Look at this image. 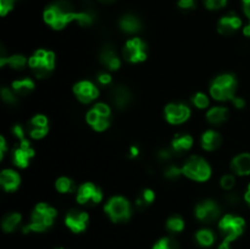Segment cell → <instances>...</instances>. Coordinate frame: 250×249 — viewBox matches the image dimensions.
<instances>
[{
	"label": "cell",
	"mask_w": 250,
	"mask_h": 249,
	"mask_svg": "<svg viewBox=\"0 0 250 249\" xmlns=\"http://www.w3.org/2000/svg\"><path fill=\"white\" fill-rule=\"evenodd\" d=\"M244 227H246V221L243 217L237 216V215H225L219 222V229L224 237V241L229 242V243L243 233Z\"/></svg>",
	"instance_id": "8"
},
{
	"label": "cell",
	"mask_w": 250,
	"mask_h": 249,
	"mask_svg": "<svg viewBox=\"0 0 250 249\" xmlns=\"http://www.w3.org/2000/svg\"><path fill=\"white\" fill-rule=\"evenodd\" d=\"M55 188L58 192L66 194V193H72L76 189V185L71 178L59 177L55 182Z\"/></svg>",
	"instance_id": "32"
},
{
	"label": "cell",
	"mask_w": 250,
	"mask_h": 249,
	"mask_svg": "<svg viewBox=\"0 0 250 249\" xmlns=\"http://www.w3.org/2000/svg\"><path fill=\"white\" fill-rule=\"evenodd\" d=\"M7 150V145H6V141H5L4 137H0V159L4 158L5 153Z\"/></svg>",
	"instance_id": "46"
},
{
	"label": "cell",
	"mask_w": 250,
	"mask_h": 249,
	"mask_svg": "<svg viewBox=\"0 0 250 249\" xmlns=\"http://www.w3.org/2000/svg\"><path fill=\"white\" fill-rule=\"evenodd\" d=\"M153 249H180V246L176 239L171 238V237H164L154 244Z\"/></svg>",
	"instance_id": "33"
},
{
	"label": "cell",
	"mask_w": 250,
	"mask_h": 249,
	"mask_svg": "<svg viewBox=\"0 0 250 249\" xmlns=\"http://www.w3.org/2000/svg\"><path fill=\"white\" fill-rule=\"evenodd\" d=\"M73 93H75L78 102H81L82 104H90V103L94 102L98 98L99 89L90 81H81V82L75 84Z\"/></svg>",
	"instance_id": "13"
},
{
	"label": "cell",
	"mask_w": 250,
	"mask_h": 249,
	"mask_svg": "<svg viewBox=\"0 0 250 249\" xmlns=\"http://www.w3.org/2000/svg\"><path fill=\"white\" fill-rule=\"evenodd\" d=\"M85 120L94 131H105L110 126V121H111V109L109 105L104 103H98L87 112Z\"/></svg>",
	"instance_id": "7"
},
{
	"label": "cell",
	"mask_w": 250,
	"mask_h": 249,
	"mask_svg": "<svg viewBox=\"0 0 250 249\" xmlns=\"http://www.w3.org/2000/svg\"><path fill=\"white\" fill-rule=\"evenodd\" d=\"M225 199H226L227 204H231V205H236L237 203H239L238 195H237V193H233V192H229V194L226 195Z\"/></svg>",
	"instance_id": "44"
},
{
	"label": "cell",
	"mask_w": 250,
	"mask_h": 249,
	"mask_svg": "<svg viewBox=\"0 0 250 249\" xmlns=\"http://www.w3.org/2000/svg\"><path fill=\"white\" fill-rule=\"evenodd\" d=\"M182 172L186 177L190 178L193 181L198 182H205L211 176V167L200 156L193 155L186 160L185 165L182 166Z\"/></svg>",
	"instance_id": "5"
},
{
	"label": "cell",
	"mask_w": 250,
	"mask_h": 249,
	"mask_svg": "<svg viewBox=\"0 0 250 249\" xmlns=\"http://www.w3.org/2000/svg\"><path fill=\"white\" fill-rule=\"evenodd\" d=\"M215 239H216L215 233L209 228H202L195 233V241L200 247H204V248L211 247L215 243Z\"/></svg>",
	"instance_id": "30"
},
{
	"label": "cell",
	"mask_w": 250,
	"mask_h": 249,
	"mask_svg": "<svg viewBox=\"0 0 250 249\" xmlns=\"http://www.w3.org/2000/svg\"><path fill=\"white\" fill-rule=\"evenodd\" d=\"M120 28H121L125 33H138L142 29V22L139 21L138 17H136L134 15H124V16L120 19Z\"/></svg>",
	"instance_id": "24"
},
{
	"label": "cell",
	"mask_w": 250,
	"mask_h": 249,
	"mask_svg": "<svg viewBox=\"0 0 250 249\" xmlns=\"http://www.w3.org/2000/svg\"><path fill=\"white\" fill-rule=\"evenodd\" d=\"M22 216L19 212H10V214L5 215L4 219L1 221V228L4 232H14L17 229V227L21 224Z\"/></svg>",
	"instance_id": "28"
},
{
	"label": "cell",
	"mask_w": 250,
	"mask_h": 249,
	"mask_svg": "<svg viewBox=\"0 0 250 249\" xmlns=\"http://www.w3.org/2000/svg\"><path fill=\"white\" fill-rule=\"evenodd\" d=\"M242 27V20L241 17L237 16L236 14L231 12V14L226 15L222 17L217 23V31L222 36H232L236 33L239 28Z\"/></svg>",
	"instance_id": "17"
},
{
	"label": "cell",
	"mask_w": 250,
	"mask_h": 249,
	"mask_svg": "<svg viewBox=\"0 0 250 249\" xmlns=\"http://www.w3.org/2000/svg\"><path fill=\"white\" fill-rule=\"evenodd\" d=\"M222 143V137L219 132L214 131V129H209V131L204 132L202 136V146L207 151H214L220 148Z\"/></svg>",
	"instance_id": "23"
},
{
	"label": "cell",
	"mask_w": 250,
	"mask_h": 249,
	"mask_svg": "<svg viewBox=\"0 0 250 249\" xmlns=\"http://www.w3.org/2000/svg\"><path fill=\"white\" fill-rule=\"evenodd\" d=\"M44 21L54 29H62L70 22L77 21L81 26H89L94 21V15L90 11L77 12L72 4L66 0H58L44 10Z\"/></svg>",
	"instance_id": "1"
},
{
	"label": "cell",
	"mask_w": 250,
	"mask_h": 249,
	"mask_svg": "<svg viewBox=\"0 0 250 249\" xmlns=\"http://www.w3.org/2000/svg\"><path fill=\"white\" fill-rule=\"evenodd\" d=\"M139 153H141V150H139V148L137 145H132L131 148H129V158L131 159L138 158Z\"/></svg>",
	"instance_id": "47"
},
{
	"label": "cell",
	"mask_w": 250,
	"mask_h": 249,
	"mask_svg": "<svg viewBox=\"0 0 250 249\" xmlns=\"http://www.w3.org/2000/svg\"><path fill=\"white\" fill-rule=\"evenodd\" d=\"M203 1L209 10H220L227 4V0H203Z\"/></svg>",
	"instance_id": "40"
},
{
	"label": "cell",
	"mask_w": 250,
	"mask_h": 249,
	"mask_svg": "<svg viewBox=\"0 0 250 249\" xmlns=\"http://www.w3.org/2000/svg\"><path fill=\"white\" fill-rule=\"evenodd\" d=\"M125 60L131 63L142 62L146 59V42L142 41L141 38L136 37L125 44L124 50H122Z\"/></svg>",
	"instance_id": "9"
},
{
	"label": "cell",
	"mask_w": 250,
	"mask_h": 249,
	"mask_svg": "<svg viewBox=\"0 0 250 249\" xmlns=\"http://www.w3.org/2000/svg\"><path fill=\"white\" fill-rule=\"evenodd\" d=\"M154 199H155V193H154V190L146 188V189L142 190L138 194V197H137L136 208L139 211H144V210L154 202Z\"/></svg>",
	"instance_id": "29"
},
{
	"label": "cell",
	"mask_w": 250,
	"mask_h": 249,
	"mask_svg": "<svg viewBox=\"0 0 250 249\" xmlns=\"http://www.w3.org/2000/svg\"><path fill=\"white\" fill-rule=\"evenodd\" d=\"M190 116V109L185 104H168L165 107V117L168 124H181Z\"/></svg>",
	"instance_id": "15"
},
{
	"label": "cell",
	"mask_w": 250,
	"mask_h": 249,
	"mask_svg": "<svg viewBox=\"0 0 250 249\" xmlns=\"http://www.w3.org/2000/svg\"><path fill=\"white\" fill-rule=\"evenodd\" d=\"M242 5H243V11L244 14L248 16L250 20V0H242Z\"/></svg>",
	"instance_id": "48"
},
{
	"label": "cell",
	"mask_w": 250,
	"mask_h": 249,
	"mask_svg": "<svg viewBox=\"0 0 250 249\" xmlns=\"http://www.w3.org/2000/svg\"><path fill=\"white\" fill-rule=\"evenodd\" d=\"M88 222H89V216L87 212L82 211V210L72 209L66 214L65 225L73 233H81V232L85 231Z\"/></svg>",
	"instance_id": "14"
},
{
	"label": "cell",
	"mask_w": 250,
	"mask_h": 249,
	"mask_svg": "<svg viewBox=\"0 0 250 249\" xmlns=\"http://www.w3.org/2000/svg\"><path fill=\"white\" fill-rule=\"evenodd\" d=\"M178 9L182 10V11H192L197 7V1L195 0H178L177 2Z\"/></svg>",
	"instance_id": "39"
},
{
	"label": "cell",
	"mask_w": 250,
	"mask_h": 249,
	"mask_svg": "<svg viewBox=\"0 0 250 249\" xmlns=\"http://www.w3.org/2000/svg\"><path fill=\"white\" fill-rule=\"evenodd\" d=\"M193 146V137L187 133L176 134L171 142V149L175 155H183Z\"/></svg>",
	"instance_id": "20"
},
{
	"label": "cell",
	"mask_w": 250,
	"mask_h": 249,
	"mask_svg": "<svg viewBox=\"0 0 250 249\" xmlns=\"http://www.w3.org/2000/svg\"><path fill=\"white\" fill-rule=\"evenodd\" d=\"M166 228L171 233H180L185 229V220L178 215H173L166 221Z\"/></svg>",
	"instance_id": "31"
},
{
	"label": "cell",
	"mask_w": 250,
	"mask_h": 249,
	"mask_svg": "<svg viewBox=\"0 0 250 249\" xmlns=\"http://www.w3.org/2000/svg\"><path fill=\"white\" fill-rule=\"evenodd\" d=\"M173 155H175V154H173L172 149L170 148V149H161L156 156H158V160L160 161L161 164H168Z\"/></svg>",
	"instance_id": "38"
},
{
	"label": "cell",
	"mask_w": 250,
	"mask_h": 249,
	"mask_svg": "<svg viewBox=\"0 0 250 249\" xmlns=\"http://www.w3.org/2000/svg\"><path fill=\"white\" fill-rule=\"evenodd\" d=\"M232 103H233L234 107H237V109H243V107L246 106V102H244L243 98L234 97L233 99H232Z\"/></svg>",
	"instance_id": "45"
},
{
	"label": "cell",
	"mask_w": 250,
	"mask_h": 249,
	"mask_svg": "<svg viewBox=\"0 0 250 249\" xmlns=\"http://www.w3.org/2000/svg\"><path fill=\"white\" fill-rule=\"evenodd\" d=\"M100 62L110 71H116L117 68H120L121 66V61L120 58L117 56V54L115 53V50L110 46H105L104 49L100 53Z\"/></svg>",
	"instance_id": "21"
},
{
	"label": "cell",
	"mask_w": 250,
	"mask_h": 249,
	"mask_svg": "<svg viewBox=\"0 0 250 249\" xmlns=\"http://www.w3.org/2000/svg\"><path fill=\"white\" fill-rule=\"evenodd\" d=\"M231 168L236 175L248 176L250 175V154L243 153L233 158L231 163Z\"/></svg>",
	"instance_id": "22"
},
{
	"label": "cell",
	"mask_w": 250,
	"mask_h": 249,
	"mask_svg": "<svg viewBox=\"0 0 250 249\" xmlns=\"http://www.w3.org/2000/svg\"><path fill=\"white\" fill-rule=\"evenodd\" d=\"M97 80H98V83H99L100 85H103V87L110 85V84H111V82H112L111 76H110L107 72H100L99 75H98Z\"/></svg>",
	"instance_id": "42"
},
{
	"label": "cell",
	"mask_w": 250,
	"mask_h": 249,
	"mask_svg": "<svg viewBox=\"0 0 250 249\" xmlns=\"http://www.w3.org/2000/svg\"><path fill=\"white\" fill-rule=\"evenodd\" d=\"M27 131H28L31 138H44L49 132V124L46 116H44V115H36V116L32 117L28 122V126H27Z\"/></svg>",
	"instance_id": "16"
},
{
	"label": "cell",
	"mask_w": 250,
	"mask_h": 249,
	"mask_svg": "<svg viewBox=\"0 0 250 249\" xmlns=\"http://www.w3.org/2000/svg\"><path fill=\"white\" fill-rule=\"evenodd\" d=\"M77 202L81 205H88V207H94L98 205L103 200V193L99 187L94 183H83L77 189Z\"/></svg>",
	"instance_id": "10"
},
{
	"label": "cell",
	"mask_w": 250,
	"mask_h": 249,
	"mask_svg": "<svg viewBox=\"0 0 250 249\" xmlns=\"http://www.w3.org/2000/svg\"><path fill=\"white\" fill-rule=\"evenodd\" d=\"M220 185H221L222 189L231 190L232 188L234 187V185H236V178H234V176L231 175V173H229V175H225L221 177Z\"/></svg>",
	"instance_id": "37"
},
{
	"label": "cell",
	"mask_w": 250,
	"mask_h": 249,
	"mask_svg": "<svg viewBox=\"0 0 250 249\" xmlns=\"http://www.w3.org/2000/svg\"><path fill=\"white\" fill-rule=\"evenodd\" d=\"M243 33H244V36L249 37L250 38V20H249V23L243 28Z\"/></svg>",
	"instance_id": "50"
},
{
	"label": "cell",
	"mask_w": 250,
	"mask_h": 249,
	"mask_svg": "<svg viewBox=\"0 0 250 249\" xmlns=\"http://www.w3.org/2000/svg\"><path fill=\"white\" fill-rule=\"evenodd\" d=\"M237 89V81L234 76L225 73L217 76L210 85V94L217 102H229L234 98Z\"/></svg>",
	"instance_id": "4"
},
{
	"label": "cell",
	"mask_w": 250,
	"mask_h": 249,
	"mask_svg": "<svg viewBox=\"0 0 250 249\" xmlns=\"http://www.w3.org/2000/svg\"><path fill=\"white\" fill-rule=\"evenodd\" d=\"M104 210L107 216L110 217V220L112 222H116V224L127 222L132 214L129 202L124 197H112L105 204Z\"/></svg>",
	"instance_id": "6"
},
{
	"label": "cell",
	"mask_w": 250,
	"mask_h": 249,
	"mask_svg": "<svg viewBox=\"0 0 250 249\" xmlns=\"http://www.w3.org/2000/svg\"><path fill=\"white\" fill-rule=\"evenodd\" d=\"M229 242H227V241H222V243L220 244L219 246V248L217 249H231V246H229Z\"/></svg>",
	"instance_id": "49"
},
{
	"label": "cell",
	"mask_w": 250,
	"mask_h": 249,
	"mask_svg": "<svg viewBox=\"0 0 250 249\" xmlns=\"http://www.w3.org/2000/svg\"><path fill=\"white\" fill-rule=\"evenodd\" d=\"M20 183H21V177L16 171L6 168L0 173V185L6 192H15L20 187Z\"/></svg>",
	"instance_id": "19"
},
{
	"label": "cell",
	"mask_w": 250,
	"mask_h": 249,
	"mask_svg": "<svg viewBox=\"0 0 250 249\" xmlns=\"http://www.w3.org/2000/svg\"><path fill=\"white\" fill-rule=\"evenodd\" d=\"M34 89V82L29 78H23V80H16L12 82V90L20 97H27L31 94Z\"/></svg>",
	"instance_id": "27"
},
{
	"label": "cell",
	"mask_w": 250,
	"mask_h": 249,
	"mask_svg": "<svg viewBox=\"0 0 250 249\" xmlns=\"http://www.w3.org/2000/svg\"><path fill=\"white\" fill-rule=\"evenodd\" d=\"M0 94H1V99L5 104L14 105L17 103L16 93H15L12 89H10V88L2 87L1 90H0Z\"/></svg>",
	"instance_id": "34"
},
{
	"label": "cell",
	"mask_w": 250,
	"mask_h": 249,
	"mask_svg": "<svg viewBox=\"0 0 250 249\" xmlns=\"http://www.w3.org/2000/svg\"><path fill=\"white\" fill-rule=\"evenodd\" d=\"M28 66L37 78L49 77L55 68V55L53 51L39 49L29 58Z\"/></svg>",
	"instance_id": "3"
},
{
	"label": "cell",
	"mask_w": 250,
	"mask_h": 249,
	"mask_svg": "<svg viewBox=\"0 0 250 249\" xmlns=\"http://www.w3.org/2000/svg\"><path fill=\"white\" fill-rule=\"evenodd\" d=\"M219 205L212 200H204L195 207V216L203 224H211L220 216Z\"/></svg>",
	"instance_id": "12"
},
{
	"label": "cell",
	"mask_w": 250,
	"mask_h": 249,
	"mask_svg": "<svg viewBox=\"0 0 250 249\" xmlns=\"http://www.w3.org/2000/svg\"><path fill=\"white\" fill-rule=\"evenodd\" d=\"M27 62H28V60H27L23 55H19V54H16V55L6 56L5 55L4 50H2L1 55H0V66H1V67H4V66L7 65L10 68H12V70L19 71V70H22V68H24V66H26Z\"/></svg>",
	"instance_id": "25"
},
{
	"label": "cell",
	"mask_w": 250,
	"mask_h": 249,
	"mask_svg": "<svg viewBox=\"0 0 250 249\" xmlns=\"http://www.w3.org/2000/svg\"><path fill=\"white\" fill-rule=\"evenodd\" d=\"M100 2H103V4H111V2H114L115 0H99Z\"/></svg>",
	"instance_id": "52"
},
{
	"label": "cell",
	"mask_w": 250,
	"mask_h": 249,
	"mask_svg": "<svg viewBox=\"0 0 250 249\" xmlns=\"http://www.w3.org/2000/svg\"><path fill=\"white\" fill-rule=\"evenodd\" d=\"M11 132L12 134L19 139V141L26 139L24 138V133H26V131H24V128L21 126V124H15V126L11 128Z\"/></svg>",
	"instance_id": "43"
},
{
	"label": "cell",
	"mask_w": 250,
	"mask_h": 249,
	"mask_svg": "<svg viewBox=\"0 0 250 249\" xmlns=\"http://www.w3.org/2000/svg\"><path fill=\"white\" fill-rule=\"evenodd\" d=\"M34 156V149L27 139H22L12 149V163L20 168H24L28 166L31 159Z\"/></svg>",
	"instance_id": "11"
},
{
	"label": "cell",
	"mask_w": 250,
	"mask_h": 249,
	"mask_svg": "<svg viewBox=\"0 0 250 249\" xmlns=\"http://www.w3.org/2000/svg\"><path fill=\"white\" fill-rule=\"evenodd\" d=\"M56 217V210L45 203H39L36 205L31 215V221L23 228L24 233L29 232H45L53 226Z\"/></svg>",
	"instance_id": "2"
},
{
	"label": "cell",
	"mask_w": 250,
	"mask_h": 249,
	"mask_svg": "<svg viewBox=\"0 0 250 249\" xmlns=\"http://www.w3.org/2000/svg\"><path fill=\"white\" fill-rule=\"evenodd\" d=\"M246 200H247V203H248V204L250 205V183H249V186H248V189H247V193H246Z\"/></svg>",
	"instance_id": "51"
},
{
	"label": "cell",
	"mask_w": 250,
	"mask_h": 249,
	"mask_svg": "<svg viewBox=\"0 0 250 249\" xmlns=\"http://www.w3.org/2000/svg\"><path fill=\"white\" fill-rule=\"evenodd\" d=\"M164 175H165V177L168 178V180H176V178L180 177L181 175H183L182 167H178V166L168 164V165L166 166L165 171H164Z\"/></svg>",
	"instance_id": "35"
},
{
	"label": "cell",
	"mask_w": 250,
	"mask_h": 249,
	"mask_svg": "<svg viewBox=\"0 0 250 249\" xmlns=\"http://www.w3.org/2000/svg\"><path fill=\"white\" fill-rule=\"evenodd\" d=\"M193 105L198 109H207L209 106V98L204 93H197L192 99Z\"/></svg>",
	"instance_id": "36"
},
{
	"label": "cell",
	"mask_w": 250,
	"mask_h": 249,
	"mask_svg": "<svg viewBox=\"0 0 250 249\" xmlns=\"http://www.w3.org/2000/svg\"><path fill=\"white\" fill-rule=\"evenodd\" d=\"M229 110L226 107L222 106H215L208 111L207 120L209 124H214V126H219V124H224L227 119H229Z\"/></svg>",
	"instance_id": "26"
},
{
	"label": "cell",
	"mask_w": 250,
	"mask_h": 249,
	"mask_svg": "<svg viewBox=\"0 0 250 249\" xmlns=\"http://www.w3.org/2000/svg\"><path fill=\"white\" fill-rule=\"evenodd\" d=\"M58 249H62V248H58Z\"/></svg>",
	"instance_id": "53"
},
{
	"label": "cell",
	"mask_w": 250,
	"mask_h": 249,
	"mask_svg": "<svg viewBox=\"0 0 250 249\" xmlns=\"http://www.w3.org/2000/svg\"><path fill=\"white\" fill-rule=\"evenodd\" d=\"M110 98H111L112 104L120 110L126 109L132 102L131 92L125 85H116V87L112 88L111 92H110Z\"/></svg>",
	"instance_id": "18"
},
{
	"label": "cell",
	"mask_w": 250,
	"mask_h": 249,
	"mask_svg": "<svg viewBox=\"0 0 250 249\" xmlns=\"http://www.w3.org/2000/svg\"><path fill=\"white\" fill-rule=\"evenodd\" d=\"M15 5V0H0V15L6 16L12 10Z\"/></svg>",
	"instance_id": "41"
}]
</instances>
